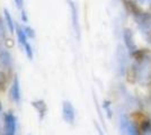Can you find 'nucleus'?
<instances>
[{"label":"nucleus","mask_w":151,"mask_h":135,"mask_svg":"<svg viewBox=\"0 0 151 135\" xmlns=\"http://www.w3.org/2000/svg\"><path fill=\"white\" fill-rule=\"evenodd\" d=\"M62 116L63 119L65 121V123H68L70 125H73L75 124L76 119V110L72 106V104L65 100L62 104Z\"/></svg>","instance_id":"5"},{"label":"nucleus","mask_w":151,"mask_h":135,"mask_svg":"<svg viewBox=\"0 0 151 135\" xmlns=\"http://www.w3.org/2000/svg\"><path fill=\"white\" fill-rule=\"evenodd\" d=\"M147 1H148V2H150V4H151V0H147Z\"/></svg>","instance_id":"25"},{"label":"nucleus","mask_w":151,"mask_h":135,"mask_svg":"<svg viewBox=\"0 0 151 135\" xmlns=\"http://www.w3.org/2000/svg\"><path fill=\"white\" fill-rule=\"evenodd\" d=\"M69 4L70 10H71V20H72V27L77 36V39H80V25H79V18H78V9L76 4L72 0H67Z\"/></svg>","instance_id":"6"},{"label":"nucleus","mask_w":151,"mask_h":135,"mask_svg":"<svg viewBox=\"0 0 151 135\" xmlns=\"http://www.w3.org/2000/svg\"><path fill=\"white\" fill-rule=\"evenodd\" d=\"M23 29H24V32H25L27 37H31V39H34V37H35V31H34L32 27L26 26V27H24Z\"/></svg>","instance_id":"17"},{"label":"nucleus","mask_w":151,"mask_h":135,"mask_svg":"<svg viewBox=\"0 0 151 135\" xmlns=\"http://www.w3.org/2000/svg\"><path fill=\"white\" fill-rule=\"evenodd\" d=\"M142 135H151V131H150V132H143V133H142Z\"/></svg>","instance_id":"23"},{"label":"nucleus","mask_w":151,"mask_h":135,"mask_svg":"<svg viewBox=\"0 0 151 135\" xmlns=\"http://www.w3.org/2000/svg\"><path fill=\"white\" fill-rule=\"evenodd\" d=\"M123 39H124L126 49L129 50V52L132 55L138 49H137V45H135V42H134V39H133V34L131 32V29H129V28L124 29V32H123Z\"/></svg>","instance_id":"7"},{"label":"nucleus","mask_w":151,"mask_h":135,"mask_svg":"<svg viewBox=\"0 0 151 135\" xmlns=\"http://www.w3.org/2000/svg\"><path fill=\"white\" fill-rule=\"evenodd\" d=\"M9 95H10V99L14 100L16 104H19L20 103V86H19V80L17 77L14 78V81H13V84H12V87H10V92H9Z\"/></svg>","instance_id":"9"},{"label":"nucleus","mask_w":151,"mask_h":135,"mask_svg":"<svg viewBox=\"0 0 151 135\" xmlns=\"http://www.w3.org/2000/svg\"><path fill=\"white\" fill-rule=\"evenodd\" d=\"M32 106L37 111L40 119L41 121L44 119L45 115H46V111H47V106H46V103H45L44 100H42V99L34 100V101H32Z\"/></svg>","instance_id":"11"},{"label":"nucleus","mask_w":151,"mask_h":135,"mask_svg":"<svg viewBox=\"0 0 151 135\" xmlns=\"http://www.w3.org/2000/svg\"><path fill=\"white\" fill-rule=\"evenodd\" d=\"M4 122H5L4 135H16L17 133V117L15 116V114L12 111L5 113Z\"/></svg>","instance_id":"2"},{"label":"nucleus","mask_w":151,"mask_h":135,"mask_svg":"<svg viewBox=\"0 0 151 135\" xmlns=\"http://www.w3.org/2000/svg\"><path fill=\"white\" fill-rule=\"evenodd\" d=\"M4 16H5V20H6L8 29L10 31V33H14L16 31V25H15V23H14V20H13V17H12L10 13L8 11V9H5V10H4Z\"/></svg>","instance_id":"15"},{"label":"nucleus","mask_w":151,"mask_h":135,"mask_svg":"<svg viewBox=\"0 0 151 135\" xmlns=\"http://www.w3.org/2000/svg\"><path fill=\"white\" fill-rule=\"evenodd\" d=\"M126 80L130 84H134L138 80V68L135 65H131L126 70Z\"/></svg>","instance_id":"13"},{"label":"nucleus","mask_w":151,"mask_h":135,"mask_svg":"<svg viewBox=\"0 0 151 135\" xmlns=\"http://www.w3.org/2000/svg\"><path fill=\"white\" fill-rule=\"evenodd\" d=\"M14 1H15V4H16L17 8L23 10V8H24V0H14Z\"/></svg>","instance_id":"18"},{"label":"nucleus","mask_w":151,"mask_h":135,"mask_svg":"<svg viewBox=\"0 0 151 135\" xmlns=\"http://www.w3.org/2000/svg\"><path fill=\"white\" fill-rule=\"evenodd\" d=\"M120 129L124 135H141V132L138 126L134 123L130 122V119L125 115L121 116Z\"/></svg>","instance_id":"3"},{"label":"nucleus","mask_w":151,"mask_h":135,"mask_svg":"<svg viewBox=\"0 0 151 135\" xmlns=\"http://www.w3.org/2000/svg\"><path fill=\"white\" fill-rule=\"evenodd\" d=\"M16 35H17V39H18L19 45L24 47V51H25L27 58L32 60L33 55H34L33 54V49H32L31 44L28 43V41H27V36H26L24 29L18 25H16Z\"/></svg>","instance_id":"4"},{"label":"nucleus","mask_w":151,"mask_h":135,"mask_svg":"<svg viewBox=\"0 0 151 135\" xmlns=\"http://www.w3.org/2000/svg\"><path fill=\"white\" fill-rule=\"evenodd\" d=\"M117 58H119V63H120L121 69H124L126 64V54H125V51L122 49V46H119Z\"/></svg>","instance_id":"16"},{"label":"nucleus","mask_w":151,"mask_h":135,"mask_svg":"<svg viewBox=\"0 0 151 135\" xmlns=\"http://www.w3.org/2000/svg\"><path fill=\"white\" fill-rule=\"evenodd\" d=\"M22 16H23V20L24 21H27V17H26V13L24 10H22Z\"/></svg>","instance_id":"21"},{"label":"nucleus","mask_w":151,"mask_h":135,"mask_svg":"<svg viewBox=\"0 0 151 135\" xmlns=\"http://www.w3.org/2000/svg\"><path fill=\"white\" fill-rule=\"evenodd\" d=\"M123 4H124V7L126 8V10L134 17V19L137 17H139L140 15L143 14V10L138 6L135 0H123Z\"/></svg>","instance_id":"8"},{"label":"nucleus","mask_w":151,"mask_h":135,"mask_svg":"<svg viewBox=\"0 0 151 135\" xmlns=\"http://www.w3.org/2000/svg\"><path fill=\"white\" fill-rule=\"evenodd\" d=\"M104 107H105V108H106V110H107V115H108V117H111V110H109V103H108V101H106V103H105V105H104Z\"/></svg>","instance_id":"19"},{"label":"nucleus","mask_w":151,"mask_h":135,"mask_svg":"<svg viewBox=\"0 0 151 135\" xmlns=\"http://www.w3.org/2000/svg\"><path fill=\"white\" fill-rule=\"evenodd\" d=\"M137 23L139 24V26L145 29V31H150L151 29V14L150 13H145L142 15H140L139 17L135 18Z\"/></svg>","instance_id":"10"},{"label":"nucleus","mask_w":151,"mask_h":135,"mask_svg":"<svg viewBox=\"0 0 151 135\" xmlns=\"http://www.w3.org/2000/svg\"><path fill=\"white\" fill-rule=\"evenodd\" d=\"M131 118H132L133 123H134V124H135L138 127L142 126V125H143V124H145L148 119H150V118L145 115V114L141 113V111H134V113H132Z\"/></svg>","instance_id":"12"},{"label":"nucleus","mask_w":151,"mask_h":135,"mask_svg":"<svg viewBox=\"0 0 151 135\" xmlns=\"http://www.w3.org/2000/svg\"><path fill=\"white\" fill-rule=\"evenodd\" d=\"M138 80L145 87L151 84V59L149 55L139 63Z\"/></svg>","instance_id":"1"},{"label":"nucleus","mask_w":151,"mask_h":135,"mask_svg":"<svg viewBox=\"0 0 151 135\" xmlns=\"http://www.w3.org/2000/svg\"><path fill=\"white\" fill-rule=\"evenodd\" d=\"M2 110V105H1V101H0V111Z\"/></svg>","instance_id":"24"},{"label":"nucleus","mask_w":151,"mask_h":135,"mask_svg":"<svg viewBox=\"0 0 151 135\" xmlns=\"http://www.w3.org/2000/svg\"><path fill=\"white\" fill-rule=\"evenodd\" d=\"M147 37H148V41L151 43V29L150 31H148V36H147Z\"/></svg>","instance_id":"22"},{"label":"nucleus","mask_w":151,"mask_h":135,"mask_svg":"<svg viewBox=\"0 0 151 135\" xmlns=\"http://www.w3.org/2000/svg\"><path fill=\"white\" fill-rule=\"evenodd\" d=\"M95 126H96V129H97V132H98V135H104V133H103V131H101V129L99 127V125H98V124H96V123H95Z\"/></svg>","instance_id":"20"},{"label":"nucleus","mask_w":151,"mask_h":135,"mask_svg":"<svg viewBox=\"0 0 151 135\" xmlns=\"http://www.w3.org/2000/svg\"><path fill=\"white\" fill-rule=\"evenodd\" d=\"M0 62L1 64L6 68H10L12 66V55L8 51H2L0 52Z\"/></svg>","instance_id":"14"}]
</instances>
